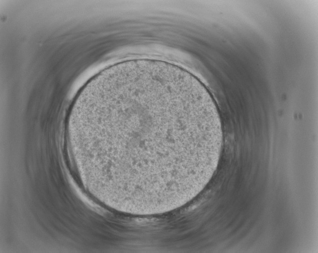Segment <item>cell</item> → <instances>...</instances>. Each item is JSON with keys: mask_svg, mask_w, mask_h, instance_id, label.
<instances>
[{"mask_svg": "<svg viewBox=\"0 0 318 253\" xmlns=\"http://www.w3.org/2000/svg\"><path fill=\"white\" fill-rule=\"evenodd\" d=\"M77 119L95 175L148 195L193 185L222 130L198 93L151 72L105 82L80 105Z\"/></svg>", "mask_w": 318, "mask_h": 253, "instance_id": "obj_1", "label": "cell"}]
</instances>
